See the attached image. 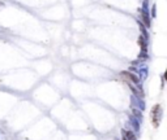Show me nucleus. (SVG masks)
Instances as JSON below:
<instances>
[{
  "mask_svg": "<svg viewBox=\"0 0 167 140\" xmlns=\"http://www.w3.org/2000/svg\"><path fill=\"white\" fill-rule=\"evenodd\" d=\"M124 134H125V139L127 140H136V136L133 135V132H130V131H124Z\"/></svg>",
  "mask_w": 167,
  "mask_h": 140,
  "instance_id": "nucleus-3",
  "label": "nucleus"
},
{
  "mask_svg": "<svg viewBox=\"0 0 167 140\" xmlns=\"http://www.w3.org/2000/svg\"><path fill=\"white\" fill-rule=\"evenodd\" d=\"M164 78L167 79V70H166V73H164Z\"/></svg>",
  "mask_w": 167,
  "mask_h": 140,
  "instance_id": "nucleus-4",
  "label": "nucleus"
},
{
  "mask_svg": "<svg viewBox=\"0 0 167 140\" xmlns=\"http://www.w3.org/2000/svg\"><path fill=\"white\" fill-rule=\"evenodd\" d=\"M122 75L128 77V78H129L132 82H135V83H139V82H140V79H139V78H136V75H133V74L128 73V71H123V73H122Z\"/></svg>",
  "mask_w": 167,
  "mask_h": 140,
  "instance_id": "nucleus-2",
  "label": "nucleus"
},
{
  "mask_svg": "<svg viewBox=\"0 0 167 140\" xmlns=\"http://www.w3.org/2000/svg\"><path fill=\"white\" fill-rule=\"evenodd\" d=\"M150 115H151V121H153L154 127H158L159 119H161V117H162L161 107H159V105H156V107L153 108V110H151V113H150Z\"/></svg>",
  "mask_w": 167,
  "mask_h": 140,
  "instance_id": "nucleus-1",
  "label": "nucleus"
}]
</instances>
